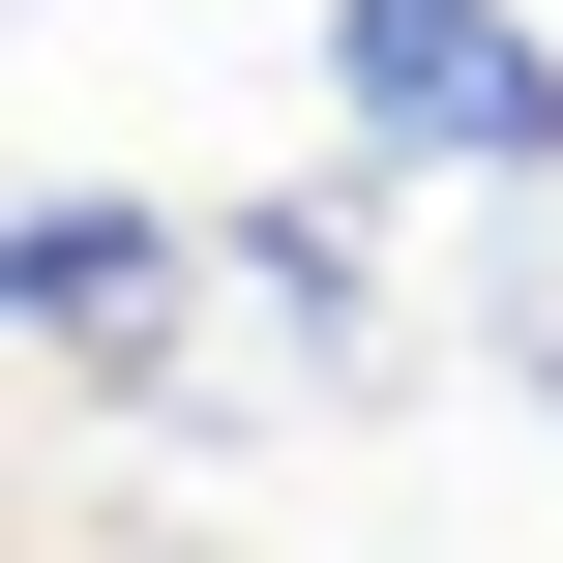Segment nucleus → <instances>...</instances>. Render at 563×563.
Returning a JSON list of instances; mask_svg holds the SVG:
<instances>
[{
  "label": "nucleus",
  "instance_id": "obj_2",
  "mask_svg": "<svg viewBox=\"0 0 563 563\" xmlns=\"http://www.w3.org/2000/svg\"><path fill=\"white\" fill-rule=\"evenodd\" d=\"M178 297H208V238H178L148 178H0V356L178 386Z\"/></svg>",
  "mask_w": 563,
  "mask_h": 563
},
{
  "label": "nucleus",
  "instance_id": "obj_1",
  "mask_svg": "<svg viewBox=\"0 0 563 563\" xmlns=\"http://www.w3.org/2000/svg\"><path fill=\"white\" fill-rule=\"evenodd\" d=\"M327 148L534 208V178H563V30H534V0H327Z\"/></svg>",
  "mask_w": 563,
  "mask_h": 563
},
{
  "label": "nucleus",
  "instance_id": "obj_3",
  "mask_svg": "<svg viewBox=\"0 0 563 563\" xmlns=\"http://www.w3.org/2000/svg\"><path fill=\"white\" fill-rule=\"evenodd\" d=\"M208 297H267V356L386 386V178H297V208H208Z\"/></svg>",
  "mask_w": 563,
  "mask_h": 563
}]
</instances>
